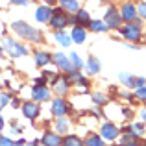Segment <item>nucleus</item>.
<instances>
[{
	"mask_svg": "<svg viewBox=\"0 0 146 146\" xmlns=\"http://www.w3.org/2000/svg\"><path fill=\"white\" fill-rule=\"evenodd\" d=\"M126 131H128L133 139H137V137H141L144 133V129H143V124H131L128 129H126Z\"/></svg>",
	"mask_w": 146,
	"mask_h": 146,
	"instance_id": "23",
	"label": "nucleus"
},
{
	"mask_svg": "<svg viewBox=\"0 0 146 146\" xmlns=\"http://www.w3.org/2000/svg\"><path fill=\"white\" fill-rule=\"evenodd\" d=\"M54 63L57 65V67L61 68V70H65V72H70L72 70V63H70V59H68V56H65L63 52H57V54H54Z\"/></svg>",
	"mask_w": 146,
	"mask_h": 146,
	"instance_id": "11",
	"label": "nucleus"
},
{
	"mask_svg": "<svg viewBox=\"0 0 146 146\" xmlns=\"http://www.w3.org/2000/svg\"><path fill=\"white\" fill-rule=\"evenodd\" d=\"M93 102L98 104V106H102V104L107 102V96H106V94H102V93H96V94H93Z\"/></svg>",
	"mask_w": 146,
	"mask_h": 146,
	"instance_id": "28",
	"label": "nucleus"
},
{
	"mask_svg": "<svg viewBox=\"0 0 146 146\" xmlns=\"http://www.w3.org/2000/svg\"><path fill=\"white\" fill-rule=\"evenodd\" d=\"M120 11L117 9V7H109V9L106 11V19H104V22H106L107 28H120Z\"/></svg>",
	"mask_w": 146,
	"mask_h": 146,
	"instance_id": "4",
	"label": "nucleus"
},
{
	"mask_svg": "<svg viewBox=\"0 0 146 146\" xmlns=\"http://www.w3.org/2000/svg\"><path fill=\"white\" fill-rule=\"evenodd\" d=\"M141 118H143V122H146V109L141 111Z\"/></svg>",
	"mask_w": 146,
	"mask_h": 146,
	"instance_id": "37",
	"label": "nucleus"
},
{
	"mask_svg": "<svg viewBox=\"0 0 146 146\" xmlns=\"http://www.w3.org/2000/svg\"><path fill=\"white\" fill-rule=\"evenodd\" d=\"M144 78H135V87H137V89H139V87H143L144 85Z\"/></svg>",
	"mask_w": 146,
	"mask_h": 146,
	"instance_id": "33",
	"label": "nucleus"
},
{
	"mask_svg": "<svg viewBox=\"0 0 146 146\" xmlns=\"http://www.w3.org/2000/svg\"><path fill=\"white\" fill-rule=\"evenodd\" d=\"M13 32L17 33V35L24 37V39L32 41V43H41V39H43V35H41L39 30L33 28V26H30V24H26L24 21L13 22Z\"/></svg>",
	"mask_w": 146,
	"mask_h": 146,
	"instance_id": "1",
	"label": "nucleus"
},
{
	"mask_svg": "<svg viewBox=\"0 0 146 146\" xmlns=\"http://www.w3.org/2000/svg\"><path fill=\"white\" fill-rule=\"evenodd\" d=\"M118 80H120L126 87H135V78H133L131 74H128V72H120V74H118Z\"/></svg>",
	"mask_w": 146,
	"mask_h": 146,
	"instance_id": "22",
	"label": "nucleus"
},
{
	"mask_svg": "<svg viewBox=\"0 0 146 146\" xmlns=\"http://www.w3.org/2000/svg\"><path fill=\"white\" fill-rule=\"evenodd\" d=\"M56 43H59L61 46H70L72 39H70V35H67L65 32H56Z\"/></svg>",
	"mask_w": 146,
	"mask_h": 146,
	"instance_id": "21",
	"label": "nucleus"
},
{
	"mask_svg": "<svg viewBox=\"0 0 146 146\" xmlns=\"http://www.w3.org/2000/svg\"><path fill=\"white\" fill-rule=\"evenodd\" d=\"M41 144L43 146H61V137L56 131H46L43 135V139H41Z\"/></svg>",
	"mask_w": 146,
	"mask_h": 146,
	"instance_id": "12",
	"label": "nucleus"
},
{
	"mask_svg": "<svg viewBox=\"0 0 146 146\" xmlns=\"http://www.w3.org/2000/svg\"><path fill=\"white\" fill-rule=\"evenodd\" d=\"M9 100H11V96L7 93H2L0 94V107H6L7 104H9Z\"/></svg>",
	"mask_w": 146,
	"mask_h": 146,
	"instance_id": "30",
	"label": "nucleus"
},
{
	"mask_svg": "<svg viewBox=\"0 0 146 146\" xmlns=\"http://www.w3.org/2000/svg\"><path fill=\"white\" fill-rule=\"evenodd\" d=\"M67 111H68V104H67V100H63V96H57L56 100H52V115L56 118L65 117Z\"/></svg>",
	"mask_w": 146,
	"mask_h": 146,
	"instance_id": "5",
	"label": "nucleus"
},
{
	"mask_svg": "<svg viewBox=\"0 0 146 146\" xmlns=\"http://www.w3.org/2000/svg\"><path fill=\"white\" fill-rule=\"evenodd\" d=\"M68 59H70V63H72V67H76V68H82L83 67V61L80 59V56L76 52H72L70 54V57H68Z\"/></svg>",
	"mask_w": 146,
	"mask_h": 146,
	"instance_id": "27",
	"label": "nucleus"
},
{
	"mask_svg": "<svg viewBox=\"0 0 146 146\" xmlns=\"http://www.w3.org/2000/svg\"><path fill=\"white\" fill-rule=\"evenodd\" d=\"M124 117L129 118V117H131V111H129V109H124Z\"/></svg>",
	"mask_w": 146,
	"mask_h": 146,
	"instance_id": "39",
	"label": "nucleus"
},
{
	"mask_svg": "<svg viewBox=\"0 0 146 146\" xmlns=\"http://www.w3.org/2000/svg\"><path fill=\"white\" fill-rule=\"evenodd\" d=\"M124 146H141L137 141H131V143H128V144H124Z\"/></svg>",
	"mask_w": 146,
	"mask_h": 146,
	"instance_id": "38",
	"label": "nucleus"
},
{
	"mask_svg": "<svg viewBox=\"0 0 146 146\" xmlns=\"http://www.w3.org/2000/svg\"><path fill=\"white\" fill-rule=\"evenodd\" d=\"M32 98H33V102H35V104L46 102V100L50 98V89H48L46 85H35V87H32Z\"/></svg>",
	"mask_w": 146,
	"mask_h": 146,
	"instance_id": "8",
	"label": "nucleus"
},
{
	"mask_svg": "<svg viewBox=\"0 0 146 146\" xmlns=\"http://www.w3.org/2000/svg\"><path fill=\"white\" fill-rule=\"evenodd\" d=\"M50 17H52V9L48 6H41L39 9L35 11V19L39 22H50Z\"/></svg>",
	"mask_w": 146,
	"mask_h": 146,
	"instance_id": "14",
	"label": "nucleus"
},
{
	"mask_svg": "<svg viewBox=\"0 0 146 146\" xmlns=\"http://www.w3.org/2000/svg\"><path fill=\"white\" fill-rule=\"evenodd\" d=\"M4 126H6V122H4V118L0 117V133H2V129H4Z\"/></svg>",
	"mask_w": 146,
	"mask_h": 146,
	"instance_id": "36",
	"label": "nucleus"
},
{
	"mask_svg": "<svg viewBox=\"0 0 146 146\" xmlns=\"http://www.w3.org/2000/svg\"><path fill=\"white\" fill-rule=\"evenodd\" d=\"M76 26H83V24H89L91 22V19H89V13H87V11H83V9H78L76 11Z\"/></svg>",
	"mask_w": 146,
	"mask_h": 146,
	"instance_id": "18",
	"label": "nucleus"
},
{
	"mask_svg": "<svg viewBox=\"0 0 146 146\" xmlns=\"http://www.w3.org/2000/svg\"><path fill=\"white\" fill-rule=\"evenodd\" d=\"M85 37H87L85 30H83L82 26H74V30H72V33H70V39L74 41L76 44H82L83 41H85Z\"/></svg>",
	"mask_w": 146,
	"mask_h": 146,
	"instance_id": "16",
	"label": "nucleus"
},
{
	"mask_svg": "<svg viewBox=\"0 0 146 146\" xmlns=\"http://www.w3.org/2000/svg\"><path fill=\"white\" fill-rule=\"evenodd\" d=\"M24 144H26V141H24V139H19L17 143H13V146H24Z\"/></svg>",
	"mask_w": 146,
	"mask_h": 146,
	"instance_id": "35",
	"label": "nucleus"
},
{
	"mask_svg": "<svg viewBox=\"0 0 146 146\" xmlns=\"http://www.w3.org/2000/svg\"><path fill=\"white\" fill-rule=\"evenodd\" d=\"M120 33H122V35H124L128 41H139L141 35H143V33H141V28H137L133 22H128L126 26H122Z\"/></svg>",
	"mask_w": 146,
	"mask_h": 146,
	"instance_id": "6",
	"label": "nucleus"
},
{
	"mask_svg": "<svg viewBox=\"0 0 146 146\" xmlns=\"http://www.w3.org/2000/svg\"><path fill=\"white\" fill-rule=\"evenodd\" d=\"M144 37H146V35H144Z\"/></svg>",
	"mask_w": 146,
	"mask_h": 146,
	"instance_id": "44",
	"label": "nucleus"
},
{
	"mask_svg": "<svg viewBox=\"0 0 146 146\" xmlns=\"http://www.w3.org/2000/svg\"><path fill=\"white\" fill-rule=\"evenodd\" d=\"M0 56H2V46H0Z\"/></svg>",
	"mask_w": 146,
	"mask_h": 146,
	"instance_id": "42",
	"label": "nucleus"
},
{
	"mask_svg": "<svg viewBox=\"0 0 146 146\" xmlns=\"http://www.w3.org/2000/svg\"><path fill=\"white\" fill-rule=\"evenodd\" d=\"M115 146H118V144H115Z\"/></svg>",
	"mask_w": 146,
	"mask_h": 146,
	"instance_id": "43",
	"label": "nucleus"
},
{
	"mask_svg": "<svg viewBox=\"0 0 146 146\" xmlns=\"http://www.w3.org/2000/svg\"><path fill=\"white\" fill-rule=\"evenodd\" d=\"M44 2H48V4H52V2H54V0H44Z\"/></svg>",
	"mask_w": 146,
	"mask_h": 146,
	"instance_id": "41",
	"label": "nucleus"
},
{
	"mask_svg": "<svg viewBox=\"0 0 146 146\" xmlns=\"http://www.w3.org/2000/svg\"><path fill=\"white\" fill-rule=\"evenodd\" d=\"M56 131L57 133H67L68 131V122H67L65 117H61V118L56 120Z\"/></svg>",
	"mask_w": 146,
	"mask_h": 146,
	"instance_id": "26",
	"label": "nucleus"
},
{
	"mask_svg": "<svg viewBox=\"0 0 146 146\" xmlns=\"http://www.w3.org/2000/svg\"><path fill=\"white\" fill-rule=\"evenodd\" d=\"M54 91H56L59 96H63L68 91V80L67 78H56V82H54Z\"/></svg>",
	"mask_w": 146,
	"mask_h": 146,
	"instance_id": "15",
	"label": "nucleus"
},
{
	"mask_svg": "<svg viewBox=\"0 0 146 146\" xmlns=\"http://www.w3.org/2000/svg\"><path fill=\"white\" fill-rule=\"evenodd\" d=\"M87 68H89V74H98L100 72V61L96 59V57H89Z\"/></svg>",
	"mask_w": 146,
	"mask_h": 146,
	"instance_id": "24",
	"label": "nucleus"
},
{
	"mask_svg": "<svg viewBox=\"0 0 146 146\" xmlns=\"http://www.w3.org/2000/svg\"><path fill=\"white\" fill-rule=\"evenodd\" d=\"M61 146H85V144L78 135H67L65 139H61Z\"/></svg>",
	"mask_w": 146,
	"mask_h": 146,
	"instance_id": "17",
	"label": "nucleus"
},
{
	"mask_svg": "<svg viewBox=\"0 0 146 146\" xmlns=\"http://www.w3.org/2000/svg\"><path fill=\"white\" fill-rule=\"evenodd\" d=\"M68 22H70V19H68V15L65 13V11L52 9V17H50V26H52V28H56L57 32H59V30H63Z\"/></svg>",
	"mask_w": 146,
	"mask_h": 146,
	"instance_id": "3",
	"label": "nucleus"
},
{
	"mask_svg": "<svg viewBox=\"0 0 146 146\" xmlns=\"http://www.w3.org/2000/svg\"><path fill=\"white\" fill-rule=\"evenodd\" d=\"M120 17H122V21H126V22H133L137 19V9H135V4H131V2H126L124 6L120 7Z\"/></svg>",
	"mask_w": 146,
	"mask_h": 146,
	"instance_id": "9",
	"label": "nucleus"
},
{
	"mask_svg": "<svg viewBox=\"0 0 146 146\" xmlns=\"http://www.w3.org/2000/svg\"><path fill=\"white\" fill-rule=\"evenodd\" d=\"M87 26L91 28V32H106V30H107V26H106L104 21H91Z\"/></svg>",
	"mask_w": 146,
	"mask_h": 146,
	"instance_id": "25",
	"label": "nucleus"
},
{
	"mask_svg": "<svg viewBox=\"0 0 146 146\" xmlns=\"http://www.w3.org/2000/svg\"><path fill=\"white\" fill-rule=\"evenodd\" d=\"M2 44H4V50H6L11 57H22V56L28 54V48L22 46L21 43H17V41H13V39H4Z\"/></svg>",
	"mask_w": 146,
	"mask_h": 146,
	"instance_id": "2",
	"label": "nucleus"
},
{
	"mask_svg": "<svg viewBox=\"0 0 146 146\" xmlns=\"http://www.w3.org/2000/svg\"><path fill=\"white\" fill-rule=\"evenodd\" d=\"M118 133H120V129L117 128L115 124H111V122H106V124L102 126V131H100V137H102L104 141H115L118 137Z\"/></svg>",
	"mask_w": 146,
	"mask_h": 146,
	"instance_id": "7",
	"label": "nucleus"
},
{
	"mask_svg": "<svg viewBox=\"0 0 146 146\" xmlns=\"http://www.w3.org/2000/svg\"><path fill=\"white\" fill-rule=\"evenodd\" d=\"M59 6L65 13H76V11L80 9L78 0H59Z\"/></svg>",
	"mask_w": 146,
	"mask_h": 146,
	"instance_id": "13",
	"label": "nucleus"
},
{
	"mask_svg": "<svg viewBox=\"0 0 146 146\" xmlns=\"http://www.w3.org/2000/svg\"><path fill=\"white\" fill-rule=\"evenodd\" d=\"M13 4H19V6H26L28 4V0H11Z\"/></svg>",
	"mask_w": 146,
	"mask_h": 146,
	"instance_id": "34",
	"label": "nucleus"
},
{
	"mask_svg": "<svg viewBox=\"0 0 146 146\" xmlns=\"http://www.w3.org/2000/svg\"><path fill=\"white\" fill-rule=\"evenodd\" d=\"M0 146H13V141H11L9 137H6V135L0 133Z\"/></svg>",
	"mask_w": 146,
	"mask_h": 146,
	"instance_id": "31",
	"label": "nucleus"
},
{
	"mask_svg": "<svg viewBox=\"0 0 146 146\" xmlns=\"http://www.w3.org/2000/svg\"><path fill=\"white\" fill-rule=\"evenodd\" d=\"M137 15H141L143 19H146V2H141L137 7Z\"/></svg>",
	"mask_w": 146,
	"mask_h": 146,
	"instance_id": "32",
	"label": "nucleus"
},
{
	"mask_svg": "<svg viewBox=\"0 0 146 146\" xmlns=\"http://www.w3.org/2000/svg\"><path fill=\"white\" fill-rule=\"evenodd\" d=\"M83 144H85V146H106L102 137H100V135H94V133L87 135V139L83 141Z\"/></svg>",
	"mask_w": 146,
	"mask_h": 146,
	"instance_id": "19",
	"label": "nucleus"
},
{
	"mask_svg": "<svg viewBox=\"0 0 146 146\" xmlns=\"http://www.w3.org/2000/svg\"><path fill=\"white\" fill-rule=\"evenodd\" d=\"M39 104L35 102H24L22 104V115H24L26 118H30V120H33V118L39 117Z\"/></svg>",
	"mask_w": 146,
	"mask_h": 146,
	"instance_id": "10",
	"label": "nucleus"
},
{
	"mask_svg": "<svg viewBox=\"0 0 146 146\" xmlns=\"http://www.w3.org/2000/svg\"><path fill=\"white\" fill-rule=\"evenodd\" d=\"M39 144H41V143H39V141H33V143H32V144H30V146H39Z\"/></svg>",
	"mask_w": 146,
	"mask_h": 146,
	"instance_id": "40",
	"label": "nucleus"
},
{
	"mask_svg": "<svg viewBox=\"0 0 146 146\" xmlns=\"http://www.w3.org/2000/svg\"><path fill=\"white\" fill-rule=\"evenodd\" d=\"M50 61H52V57H50L46 52H37L35 54V65L37 67H46Z\"/></svg>",
	"mask_w": 146,
	"mask_h": 146,
	"instance_id": "20",
	"label": "nucleus"
},
{
	"mask_svg": "<svg viewBox=\"0 0 146 146\" xmlns=\"http://www.w3.org/2000/svg\"><path fill=\"white\" fill-rule=\"evenodd\" d=\"M135 96L141 100V102H146V85H143V87H139V89L135 91Z\"/></svg>",
	"mask_w": 146,
	"mask_h": 146,
	"instance_id": "29",
	"label": "nucleus"
}]
</instances>
